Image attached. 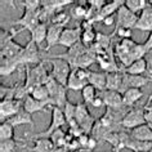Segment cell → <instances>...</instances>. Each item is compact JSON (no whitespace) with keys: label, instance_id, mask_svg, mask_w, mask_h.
Returning a JSON list of instances; mask_svg holds the SVG:
<instances>
[{"label":"cell","instance_id":"1","mask_svg":"<svg viewBox=\"0 0 152 152\" xmlns=\"http://www.w3.org/2000/svg\"><path fill=\"white\" fill-rule=\"evenodd\" d=\"M47 88L49 90V96H50V102H52V107H58L61 110H63V107L66 106L68 102L67 98V88L62 84H59L56 79L49 77V80L45 83Z\"/></svg>","mask_w":152,"mask_h":152},{"label":"cell","instance_id":"2","mask_svg":"<svg viewBox=\"0 0 152 152\" xmlns=\"http://www.w3.org/2000/svg\"><path fill=\"white\" fill-rule=\"evenodd\" d=\"M48 62L52 64V72H50L52 77L56 79L59 84L66 86L68 76H70L71 71H72L70 63H68L67 61L62 59V58H56V57L48 59Z\"/></svg>","mask_w":152,"mask_h":152},{"label":"cell","instance_id":"3","mask_svg":"<svg viewBox=\"0 0 152 152\" xmlns=\"http://www.w3.org/2000/svg\"><path fill=\"white\" fill-rule=\"evenodd\" d=\"M52 108V120H50V125L49 128H47L44 132L37 133V134L32 135L31 139H37V138H49L56 130H58L63 126L64 124H67L66 117H64L63 110H61L58 107H50Z\"/></svg>","mask_w":152,"mask_h":152},{"label":"cell","instance_id":"4","mask_svg":"<svg viewBox=\"0 0 152 152\" xmlns=\"http://www.w3.org/2000/svg\"><path fill=\"white\" fill-rule=\"evenodd\" d=\"M75 121L77 123V125L81 128V130L89 134L93 130V126L96 124L97 120H94V117L90 115L88 107L85 103H77L76 104V116Z\"/></svg>","mask_w":152,"mask_h":152},{"label":"cell","instance_id":"5","mask_svg":"<svg viewBox=\"0 0 152 152\" xmlns=\"http://www.w3.org/2000/svg\"><path fill=\"white\" fill-rule=\"evenodd\" d=\"M143 124H147L146 119H144V107L129 108V111L123 117V121H121V126L125 129H130V130L140 126Z\"/></svg>","mask_w":152,"mask_h":152},{"label":"cell","instance_id":"6","mask_svg":"<svg viewBox=\"0 0 152 152\" xmlns=\"http://www.w3.org/2000/svg\"><path fill=\"white\" fill-rule=\"evenodd\" d=\"M18 61H20L21 66L25 64H39L40 62V50L39 47L30 39L27 44L23 47V50L21 52V54L18 56Z\"/></svg>","mask_w":152,"mask_h":152},{"label":"cell","instance_id":"7","mask_svg":"<svg viewBox=\"0 0 152 152\" xmlns=\"http://www.w3.org/2000/svg\"><path fill=\"white\" fill-rule=\"evenodd\" d=\"M40 10H35V12H32V10H25L22 17L16 21H12L10 25L21 26L22 30H27V31L31 32L37 25L41 23L40 22Z\"/></svg>","mask_w":152,"mask_h":152},{"label":"cell","instance_id":"8","mask_svg":"<svg viewBox=\"0 0 152 152\" xmlns=\"http://www.w3.org/2000/svg\"><path fill=\"white\" fill-rule=\"evenodd\" d=\"M22 107H23V102L22 101L14 99V98L1 99V102H0V119H1V123L13 117Z\"/></svg>","mask_w":152,"mask_h":152},{"label":"cell","instance_id":"9","mask_svg":"<svg viewBox=\"0 0 152 152\" xmlns=\"http://www.w3.org/2000/svg\"><path fill=\"white\" fill-rule=\"evenodd\" d=\"M137 21H138V14L130 12L125 4L119 9V12L116 13V27L117 28H135Z\"/></svg>","mask_w":152,"mask_h":152},{"label":"cell","instance_id":"10","mask_svg":"<svg viewBox=\"0 0 152 152\" xmlns=\"http://www.w3.org/2000/svg\"><path fill=\"white\" fill-rule=\"evenodd\" d=\"M81 34H83V30L80 26H77V27H71V28L66 27L63 30L62 35H61L58 45L64 47L67 49L75 47L76 44H79L81 41Z\"/></svg>","mask_w":152,"mask_h":152},{"label":"cell","instance_id":"11","mask_svg":"<svg viewBox=\"0 0 152 152\" xmlns=\"http://www.w3.org/2000/svg\"><path fill=\"white\" fill-rule=\"evenodd\" d=\"M152 81V77H144V76H134L123 72V84L120 88V93H125L128 89H142L148 83Z\"/></svg>","mask_w":152,"mask_h":152},{"label":"cell","instance_id":"12","mask_svg":"<svg viewBox=\"0 0 152 152\" xmlns=\"http://www.w3.org/2000/svg\"><path fill=\"white\" fill-rule=\"evenodd\" d=\"M99 97L103 99L104 106L111 110H120L125 107L123 101V94L119 92H113V90H103V92H98Z\"/></svg>","mask_w":152,"mask_h":152},{"label":"cell","instance_id":"13","mask_svg":"<svg viewBox=\"0 0 152 152\" xmlns=\"http://www.w3.org/2000/svg\"><path fill=\"white\" fill-rule=\"evenodd\" d=\"M23 50V47L21 44L16 43L14 40H9L5 44L1 45V59H14L21 54V52Z\"/></svg>","mask_w":152,"mask_h":152},{"label":"cell","instance_id":"14","mask_svg":"<svg viewBox=\"0 0 152 152\" xmlns=\"http://www.w3.org/2000/svg\"><path fill=\"white\" fill-rule=\"evenodd\" d=\"M47 107H52V104L49 103V102L37 101V99H35V98H32L30 94L25 98V101H23V108L28 113H31V115H34L35 112H47V110H45Z\"/></svg>","mask_w":152,"mask_h":152},{"label":"cell","instance_id":"15","mask_svg":"<svg viewBox=\"0 0 152 152\" xmlns=\"http://www.w3.org/2000/svg\"><path fill=\"white\" fill-rule=\"evenodd\" d=\"M135 30L140 31H152V7L148 4V7L143 10L142 13L138 14V21L135 25Z\"/></svg>","mask_w":152,"mask_h":152},{"label":"cell","instance_id":"16","mask_svg":"<svg viewBox=\"0 0 152 152\" xmlns=\"http://www.w3.org/2000/svg\"><path fill=\"white\" fill-rule=\"evenodd\" d=\"M125 4L124 0H111V1H107L104 4V7L101 9L99 16H98L97 22H102L104 18L115 16V13L119 12V9Z\"/></svg>","mask_w":152,"mask_h":152},{"label":"cell","instance_id":"17","mask_svg":"<svg viewBox=\"0 0 152 152\" xmlns=\"http://www.w3.org/2000/svg\"><path fill=\"white\" fill-rule=\"evenodd\" d=\"M64 28L66 27H62V26H58V25H52V23L48 26L47 48H45V50H50L54 45H58V41L61 39V35H62Z\"/></svg>","mask_w":152,"mask_h":152},{"label":"cell","instance_id":"18","mask_svg":"<svg viewBox=\"0 0 152 152\" xmlns=\"http://www.w3.org/2000/svg\"><path fill=\"white\" fill-rule=\"evenodd\" d=\"M106 81H107L106 72H99V71H92V70H89L88 84L94 86V88H96L98 92H103V90H106Z\"/></svg>","mask_w":152,"mask_h":152},{"label":"cell","instance_id":"19","mask_svg":"<svg viewBox=\"0 0 152 152\" xmlns=\"http://www.w3.org/2000/svg\"><path fill=\"white\" fill-rule=\"evenodd\" d=\"M123 72L129 75H134V76H143L144 74L148 72V62L146 58L138 59L135 62H133L132 64H129L128 67H125Z\"/></svg>","mask_w":152,"mask_h":152},{"label":"cell","instance_id":"20","mask_svg":"<svg viewBox=\"0 0 152 152\" xmlns=\"http://www.w3.org/2000/svg\"><path fill=\"white\" fill-rule=\"evenodd\" d=\"M130 138L143 142H152V128L148 124H143L140 126L130 130Z\"/></svg>","mask_w":152,"mask_h":152},{"label":"cell","instance_id":"21","mask_svg":"<svg viewBox=\"0 0 152 152\" xmlns=\"http://www.w3.org/2000/svg\"><path fill=\"white\" fill-rule=\"evenodd\" d=\"M7 121H9L14 128L16 126H22V125H31V126H34L32 115L31 113H28L23 107H22L13 117H10V119L7 120Z\"/></svg>","mask_w":152,"mask_h":152},{"label":"cell","instance_id":"22","mask_svg":"<svg viewBox=\"0 0 152 152\" xmlns=\"http://www.w3.org/2000/svg\"><path fill=\"white\" fill-rule=\"evenodd\" d=\"M107 76V81H106V89L113 90V92H119L123 84V74L121 72H106Z\"/></svg>","mask_w":152,"mask_h":152},{"label":"cell","instance_id":"23","mask_svg":"<svg viewBox=\"0 0 152 152\" xmlns=\"http://www.w3.org/2000/svg\"><path fill=\"white\" fill-rule=\"evenodd\" d=\"M144 96L142 89H128L125 93H123V101L124 106L128 108L133 107L137 102L140 101V98Z\"/></svg>","mask_w":152,"mask_h":152},{"label":"cell","instance_id":"24","mask_svg":"<svg viewBox=\"0 0 152 152\" xmlns=\"http://www.w3.org/2000/svg\"><path fill=\"white\" fill-rule=\"evenodd\" d=\"M30 35H31V40L40 48V45L43 44L44 41H47L48 25L47 23H39L31 32H30Z\"/></svg>","mask_w":152,"mask_h":152},{"label":"cell","instance_id":"25","mask_svg":"<svg viewBox=\"0 0 152 152\" xmlns=\"http://www.w3.org/2000/svg\"><path fill=\"white\" fill-rule=\"evenodd\" d=\"M34 147L30 150L32 152H54L56 146L49 138H37L34 139Z\"/></svg>","mask_w":152,"mask_h":152},{"label":"cell","instance_id":"26","mask_svg":"<svg viewBox=\"0 0 152 152\" xmlns=\"http://www.w3.org/2000/svg\"><path fill=\"white\" fill-rule=\"evenodd\" d=\"M20 61L18 57L14 59H1V66H0V75L4 77V76L12 75L14 71L20 67Z\"/></svg>","mask_w":152,"mask_h":152},{"label":"cell","instance_id":"27","mask_svg":"<svg viewBox=\"0 0 152 152\" xmlns=\"http://www.w3.org/2000/svg\"><path fill=\"white\" fill-rule=\"evenodd\" d=\"M30 96H31L32 98H35V99H37V101H40V102H49V103L52 104L50 96H49V90H48L45 84L35 86V88L30 92Z\"/></svg>","mask_w":152,"mask_h":152},{"label":"cell","instance_id":"28","mask_svg":"<svg viewBox=\"0 0 152 152\" xmlns=\"http://www.w3.org/2000/svg\"><path fill=\"white\" fill-rule=\"evenodd\" d=\"M126 148L133 152H150L152 148V142H143V140L129 139L126 143Z\"/></svg>","mask_w":152,"mask_h":152},{"label":"cell","instance_id":"29","mask_svg":"<svg viewBox=\"0 0 152 152\" xmlns=\"http://www.w3.org/2000/svg\"><path fill=\"white\" fill-rule=\"evenodd\" d=\"M49 139L53 142V144L56 146V148L67 147L68 142H70V140H68V134H67V133H64L62 129L56 130L50 137H49Z\"/></svg>","mask_w":152,"mask_h":152},{"label":"cell","instance_id":"30","mask_svg":"<svg viewBox=\"0 0 152 152\" xmlns=\"http://www.w3.org/2000/svg\"><path fill=\"white\" fill-rule=\"evenodd\" d=\"M86 85H88V81L83 80V79H80V77H77V76L75 75V72L71 71L70 76H68V80H67V85H66L67 89H71V90L77 92V90H83Z\"/></svg>","mask_w":152,"mask_h":152},{"label":"cell","instance_id":"31","mask_svg":"<svg viewBox=\"0 0 152 152\" xmlns=\"http://www.w3.org/2000/svg\"><path fill=\"white\" fill-rule=\"evenodd\" d=\"M148 4L150 1H146V0H125V7L135 14L142 13L148 7Z\"/></svg>","mask_w":152,"mask_h":152},{"label":"cell","instance_id":"32","mask_svg":"<svg viewBox=\"0 0 152 152\" xmlns=\"http://www.w3.org/2000/svg\"><path fill=\"white\" fill-rule=\"evenodd\" d=\"M88 12H89V7H85L84 4H77L74 5L70 10V16L74 17L75 20H86L88 17Z\"/></svg>","mask_w":152,"mask_h":152},{"label":"cell","instance_id":"33","mask_svg":"<svg viewBox=\"0 0 152 152\" xmlns=\"http://www.w3.org/2000/svg\"><path fill=\"white\" fill-rule=\"evenodd\" d=\"M96 41H97V32L94 31V30H85V31H83L80 43L84 45L85 48L90 49L96 44Z\"/></svg>","mask_w":152,"mask_h":152},{"label":"cell","instance_id":"34","mask_svg":"<svg viewBox=\"0 0 152 152\" xmlns=\"http://www.w3.org/2000/svg\"><path fill=\"white\" fill-rule=\"evenodd\" d=\"M14 137V126L9 121H4L0 125V140L13 139Z\"/></svg>","mask_w":152,"mask_h":152},{"label":"cell","instance_id":"35","mask_svg":"<svg viewBox=\"0 0 152 152\" xmlns=\"http://www.w3.org/2000/svg\"><path fill=\"white\" fill-rule=\"evenodd\" d=\"M81 96H83V99H84L85 104H92V102L98 97V90L94 86L88 84L81 90Z\"/></svg>","mask_w":152,"mask_h":152},{"label":"cell","instance_id":"36","mask_svg":"<svg viewBox=\"0 0 152 152\" xmlns=\"http://www.w3.org/2000/svg\"><path fill=\"white\" fill-rule=\"evenodd\" d=\"M70 13L64 12V10H61V12H57L54 16L52 17L50 23L52 25H58L62 26V27H66V25L70 22Z\"/></svg>","mask_w":152,"mask_h":152},{"label":"cell","instance_id":"37","mask_svg":"<svg viewBox=\"0 0 152 152\" xmlns=\"http://www.w3.org/2000/svg\"><path fill=\"white\" fill-rule=\"evenodd\" d=\"M63 113H64V117H66V121L68 125L76 123L75 121V116H76V104L71 103L70 101L66 103V106L63 107Z\"/></svg>","mask_w":152,"mask_h":152},{"label":"cell","instance_id":"38","mask_svg":"<svg viewBox=\"0 0 152 152\" xmlns=\"http://www.w3.org/2000/svg\"><path fill=\"white\" fill-rule=\"evenodd\" d=\"M18 143L14 139L0 140V152H17Z\"/></svg>","mask_w":152,"mask_h":152},{"label":"cell","instance_id":"39","mask_svg":"<svg viewBox=\"0 0 152 152\" xmlns=\"http://www.w3.org/2000/svg\"><path fill=\"white\" fill-rule=\"evenodd\" d=\"M17 4L22 5L25 8V10H40L43 8V1H39V0H27V1H18Z\"/></svg>","mask_w":152,"mask_h":152},{"label":"cell","instance_id":"40","mask_svg":"<svg viewBox=\"0 0 152 152\" xmlns=\"http://www.w3.org/2000/svg\"><path fill=\"white\" fill-rule=\"evenodd\" d=\"M113 35H117L120 40L123 39H132V30H128V28H117L115 27V31L112 32Z\"/></svg>","mask_w":152,"mask_h":152},{"label":"cell","instance_id":"41","mask_svg":"<svg viewBox=\"0 0 152 152\" xmlns=\"http://www.w3.org/2000/svg\"><path fill=\"white\" fill-rule=\"evenodd\" d=\"M144 119L147 124H152V104L144 106Z\"/></svg>","mask_w":152,"mask_h":152},{"label":"cell","instance_id":"42","mask_svg":"<svg viewBox=\"0 0 152 152\" xmlns=\"http://www.w3.org/2000/svg\"><path fill=\"white\" fill-rule=\"evenodd\" d=\"M102 23H103L106 27H112V26L116 25V17L115 16H111V17L104 18V20L102 21Z\"/></svg>","mask_w":152,"mask_h":152},{"label":"cell","instance_id":"43","mask_svg":"<svg viewBox=\"0 0 152 152\" xmlns=\"http://www.w3.org/2000/svg\"><path fill=\"white\" fill-rule=\"evenodd\" d=\"M90 106H92V107H94V108H101V107H103V106H104V102H103V99H102V98L99 97V94H98V97L92 102V104H90Z\"/></svg>","mask_w":152,"mask_h":152},{"label":"cell","instance_id":"44","mask_svg":"<svg viewBox=\"0 0 152 152\" xmlns=\"http://www.w3.org/2000/svg\"><path fill=\"white\" fill-rule=\"evenodd\" d=\"M144 47L147 48V50L150 52L151 49H152V31L150 32V35L147 36V40L144 41Z\"/></svg>","mask_w":152,"mask_h":152},{"label":"cell","instance_id":"45","mask_svg":"<svg viewBox=\"0 0 152 152\" xmlns=\"http://www.w3.org/2000/svg\"><path fill=\"white\" fill-rule=\"evenodd\" d=\"M112 152H121L120 150H112Z\"/></svg>","mask_w":152,"mask_h":152},{"label":"cell","instance_id":"46","mask_svg":"<svg viewBox=\"0 0 152 152\" xmlns=\"http://www.w3.org/2000/svg\"><path fill=\"white\" fill-rule=\"evenodd\" d=\"M150 4H151V7H152V1H150Z\"/></svg>","mask_w":152,"mask_h":152},{"label":"cell","instance_id":"47","mask_svg":"<svg viewBox=\"0 0 152 152\" xmlns=\"http://www.w3.org/2000/svg\"><path fill=\"white\" fill-rule=\"evenodd\" d=\"M150 152H152V148H151V151H150Z\"/></svg>","mask_w":152,"mask_h":152}]
</instances>
